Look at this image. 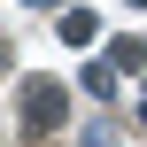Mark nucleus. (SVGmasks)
I'll return each mask as SVG.
<instances>
[{"label": "nucleus", "instance_id": "7ed1b4c3", "mask_svg": "<svg viewBox=\"0 0 147 147\" xmlns=\"http://www.w3.org/2000/svg\"><path fill=\"white\" fill-rule=\"evenodd\" d=\"M116 78H124L116 62H93V70H85V93H101V101H116Z\"/></svg>", "mask_w": 147, "mask_h": 147}, {"label": "nucleus", "instance_id": "39448f33", "mask_svg": "<svg viewBox=\"0 0 147 147\" xmlns=\"http://www.w3.org/2000/svg\"><path fill=\"white\" fill-rule=\"evenodd\" d=\"M132 8H147V0H132Z\"/></svg>", "mask_w": 147, "mask_h": 147}, {"label": "nucleus", "instance_id": "f03ea898", "mask_svg": "<svg viewBox=\"0 0 147 147\" xmlns=\"http://www.w3.org/2000/svg\"><path fill=\"white\" fill-rule=\"evenodd\" d=\"M109 62H116V70H147V31H124Z\"/></svg>", "mask_w": 147, "mask_h": 147}, {"label": "nucleus", "instance_id": "20e7f679", "mask_svg": "<svg viewBox=\"0 0 147 147\" xmlns=\"http://www.w3.org/2000/svg\"><path fill=\"white\" fill-rule=\"evenodd\" d=\"M93 31H101V23H93V16H85V8H70V16H62V39H70V47H85V39H93Z\"/></svg>", "mask_w": 147, "mask_h": 147}, {"label": "nucleus", "instance_id": "f257e3e1", "mask_svg": "<svg viewBox=\"0 0 147 147\" xmlns=\"http://www.w3.org/2000/svg\"><path fill=\"white\" fill-rule=\"evenodd\" d=\"M70 116V93L54 78H23V124H31V147H47V132H62Z\"/></svg>", "mask_w": 147, "mask_h": 147}]
</instances>
